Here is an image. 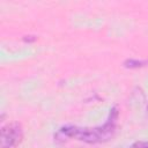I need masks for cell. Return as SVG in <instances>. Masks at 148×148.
<instances>
[{"label": "cell", "mask_w": 148, "mask_h": 148, "mask_svg": "<svg viewBox=\"0 0 148 148\" xmlns=\"http://www.w3.org/2000/svg\"><path fill=\"white\" fill-rule=\"evenodd\" d=\"M23 138V130L18 123H12L1 130V148H15Z\"/></svg>", "instance_id": "7a4b0ae2"}, {"label": "cell", "mask_w": 148, "mask_h": 148, "mask_svg": "<svg viewBox=\"0 0 148 148\" xmlns=\"http://www.w3.org/2000/svg\"><path fill=\"white\" fill-rule=\"evenodd\" d=\"M117 118H118V111L117 108L114 106L110 114H109V119L108 121L101 126V127H95V128H80V127H64L61 130L62 133H65L68 136H73L79 140L86 141V142H101V141H105L109 140L116 128V124H117Z\"/></svg>", "instance_id": "6da1fadb"}, {"label": "cell", "mask_w": 148, "mask_h": 148, "mask_svg": "<svg viewBox=\"0 0 148 148\" xmlns=\"http://www.w3.org/2000/svg\"><path fill=\"white\" fill-rule=\"evenodd\" d=\"M130 148H148V141H136Z\"/></svg>", "instance_id": "3957f363"}]
</instances>
